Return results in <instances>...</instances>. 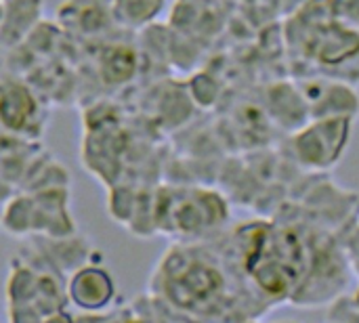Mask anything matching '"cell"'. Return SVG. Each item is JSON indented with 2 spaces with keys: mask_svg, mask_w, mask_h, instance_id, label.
<instances>
[{
  "mask_svg": "<svg viewBox=\"0 0 359 323\" xmlns=\"http://www.w3.org/2000/svg\"><path fill=\"white\" fill-rule=\"evenodd\" d=\"M328 11L341 25L359 36V0H328Z\"/></svg>",
  "mask_w": 359,
  "mask_h": 323,
  "instance_id": "obj_1",
  "label": "cell"
}]
</instances>
